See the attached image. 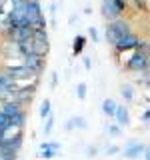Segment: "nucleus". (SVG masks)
Here are the masks:
<instances>
[{"label": "nucleus", "mask_w": 150, "mask_h": 160, "mask_svg": "<svg viewBox=\"0 0 150 160\" xmlns=\"http://www.w3.org/2000/svg\"><path fill=\"white\" fill-rule=\"evenodd\" d=\"M128 32H132L130 22H128V20H124V18H116V20H110V22H106L104 38H106V42L110 44V46H114V44H116L122 36H126Z\"/></svg>", "instance_id": "1"}, {"label": "nucleus", "mask_w": 150, "mask_h": 160, "mask_svg": "<svg viewBox=\"0 0 150 160\" xmlns=\"http://www.w3.org/2000/svg\"><path fill=\"white\" fill-rule=\"evenodd\" d=\"M126 8H128V0H100V14L106 22L122 18Z\"/></svg>", "instance_id": "2"}, {"label": "nucleus", "mask_w": 150, "mask_h": 160, "mask_svg": "<svg viewBox=\"0 0 150 160\" xmlns=\"http://www.w3.org/2000/svg\"><path fill=\"white\" fill-rule=\"evenodd\" d=\"M24 14L30 16L32 24L36 28H46L48 22H46V16L42 12V4L40 0H24Z\"/></svg>", "instance_id": "3"}, {"label": "nucleus", "mask_w": 150, "mask_h": 160, "mask_svg": "<svg viewBox=\"0 0 150 160\" xmlns=\"http://www.w3.org/2000/svg\"><path fill=\"white\" fill-rule=\"evenodd\" d=\"M4 70H6V72H10L14 78L18 80V82H20V86H22V84H26V80H28V82H34V80L38 78L36 74H34V72H32V70H30V68H28L24 62H16V64H4Z\"/></svg>", "instance_id": "4"}, {"label": "nucleus", "mask_w": 150, "mask_h": 160, "mask_svg": "<svg viewBox=\"0 0 150 160\" xmlns=\"http://www.w3.org/2000/svg\"><path fill=\"white\" fill-rule=\"evenodd\" d=\"M150 64V58L146 54H142L140 50H132L130 52V56L126 58V62H124V66H126L128 72H134V74H140L142 70H146Z\"/></svg>", "instance_id": "5"}, {"label": "nucleus", "mask_w": 150, "mask_h": 160, "mask_svg": "<svg viewBox=\"0 0 150 160\" xmlns=\"http://www.w3.org/2000/svg\"><path fill=\"white\" fill-rule=\"evenodd\" d=\"M140 42H142V38H140L138 34L132 30V32H128L126 36L120 38L112 48H114V52H116V54H124V52H132V50H136L140 46Z\"/></svg>", "instance_id": "6"}, {"label": "nucleus", "mask_w": 150, "mask_h": 160, "mask_svg": "<svg viewBox=\"0 0 150 160\" xmlns=\"http://www.w3.org/2000/svg\"><path fill=\"white\" fill-rule=\"evenodd\" d=\"M18 88H20V82L10 72H6V70L2 68V72H0V96L12 98Z\"/></svg>", "instance_id": "7"}, {"label": "nucleus", "mask_w": 150, "mask_h": 160, "mask_svg": "<svg viewBox=\"0 0 150 160\" xmlns=\"http://www.w3.org/2000/svg\"><path fill=\"white\" fill-rule=\"evenodd\" d=\"M144 150H146V144L144 142H138V140H128L122 148V156L126 160H136L140 156H144Z\"/></svg>", "instance_id": "8"}, {"label": "nucleus", "mask_w": 150, "mask_h": 160, "mask_svg": "<svg viewBox=\"0 0 150 160\" xmlns=\"http://www.w3.org/2000/svg\"><path fill=\"white\" fill-rule=\"evenodd\" d=\"M36 86H38V80H34V82H30V86L28 84H22L16 92H14V100H18V102H22L24 106L32 100V96H34V92H36Z\"/></svg>", "instance_id": "9"}, {"label": "nucleus", "mask_w": 150, "mask_h": 160, "mask_svg": "<svg viewBox=\"0 0 150 160\" xmlns=\"http://www.w3.org/2000/svg\"><path fill=\"white\" fill-rule=\"evenodd\" d=\"M22 142H24V132H22V130H14V132L8 134L4 140H0V144H2L4 148L14 150V152H20V148H22Z\"/></svg>", "instance_id": "10"}, {"label": "nucleus", "mask_w": 150, "mask_h": 160, "mask_svg": "<svg viewBox=\"0 0 150 160\" xmlns=\"http://www.w3.org/2000/svg\"><path fill=\"white\" fill-rule=\"evenodd\" d=\"M22 62L26 64V66L32 70L36 76H40V72L44 70V66H46V64H44V58H42V56H38V54H30V56H26V58L22 60Z\"/></svg>", "instance_id": "11"}, {"label": "nucleus", "mask_w": 150, "mask_h": 160, "mask_svg": "<svg viewBox=\"0 0 150 160\" xmlns=\"http://www.w3.org/2000/svg\"><path fill=\"white\" fill-rule=\"evenodd\" d=\"M114 122L120 124L122 128L130 126V110H128V106H124V104H118L116 114H114Z\"/></svg>", "instance_id": "12"}, {"label": "nucleus", "mask_w": 150, "mask_h": 160, "mask_svg": "<svg viewBox=\"0 0 150 160\" xmlns=\"http://www.w3.org/2000/svg\"><path fill=\"white\" fill-rule=\"evenodd\" d=\"M116 108H118V104H116V100H114V98H104L102 104H100V112H102L104 116H108V118H114Z\"/></svg>", "instance_id": "13"}, {"label": "nucleus", "mask_w": 150, "mask_h": 160, "mask_svg": "<svg viewBox=\"0 0 150 160\" xmlns=\"http://www.w3.org/2000/svg\"><path fill=\"white\" fill-rule=\"evenodd\" d=\"M32 48H34V52H36L38 56L46 58L48 48H50V40H36V38H32Z\"/></svg>", "instance_id": "14"}, {"label": "nucleus", "mask_w": 150, "mask_h": 160, "mask_svg": "<svg viewBox=\"0 0 150 160\" xmlns=\"http://www.w3.org/2000/svg\"><path fill=\"white\" fill-rule=\"evenodd\" d=\"M84 46H86V36L84 34H76L72 40V54L74 56H80L84 52Z\"/></svg>", "instance_id": "15"}, {"label": "nucleus", "mask_w": 150, "mask_h": 160, "mask_svg": "<svg viewBox=\"0 0 150 160\" xmlns=\"http://www.w3.org/2000/svg\"><path fill=\"white\" fill-rule=\"evenodd\" d=\"M120 96H122V100H124L126 104L134 102V86H132L130 82L120 84Z\"/></svg>", "instance_id": "16"}, {"label": "nucleus", "mask_w": 150, "mask_h": 160, "mask_svg": "<svg viewBox=\"0 0 150 160\" xmlns=\"http://www.w3.org/2000/svg\"><path fill=\"white\" fill-rule=\"evenodd\" d=\"M38 116L42 120H46L48 116H52V102H50V98H44L42 102H40V108H38Z\"/></svg>", "instance_id": "17"}, {"label": "nucleus", "mask_w": 150, "mask_h": 160, "mask_svg": "<svg viewBox=\"0 0 150 160\" xmlns=\"http://www.w3.org/2000/svg\"><path fill=\"white\" fill-rule=\"evenodd\" d=\"M104 132H106L110 138H120L124 130H122V126H120V124H116V122H110V124H106V126H104Z\"/></svg>", "instance_id": "18"}, {"label": "nucleus", "mask_w": 150, "mask_h": 160, "mask_svg": "<svg viewBox=\"0 0 150 160\" xmlns=\"http://www.w3.org/2000/svg\"><path fill=\"white\" fill-rule=\"evenodd\" d=\"M74 92H76L78 100H86V96H88V84L86 82H78L76 88H74Z\"/></svg>", "instance_id": "19"}, {"label": "nucleus", "mask_w": 150, "mask_h": 160, "mask_svg": "<svg viewBox=\"0 0 150 160\" xmlns=\"http://www.w3.org/2000/svg\"><path fill=\"white\" fill-rule=\"evenodd\" d=\"M72 120H74V128H76V130H86L88 128V118L82 116V114L72 116Z\"/></svg>", "instance_id": "20"}, {"label": "nucleus", "mask_w": 150, "mask_h": 160, "mask_svg": "<svg viewBox=\"0 0 150 160\" xmlns=\"http://www.w3.org/2000/svg\"><path fill=\"white\" fill-rule=\"evenodd\" d=\"M54 122H56V120H54V114L44 120V126H42V134H44V138L52 134V130H54Z\"/></svg>", "instance_id": "21"}, {"label": "nucleus", "mask_w": 150, "mask_h": 160, "mask_svg": "<svg viewBox=\"0 0 150 160\" xmlns=\"http://www.w3.org/2000/svg\"><path fill=\"white\" fill-rule=\"evenodd\" d=\"M40 150H62V144L58 140H44L40 144Z\"/></svg>", "instance_id": "22"}, {"label": "nucleus", "mask_w": 150, "mask_h": 160, "mask_svg": "<svg viewBox=\"0 0 150 160\" xmlns=\"http://www.w3.org/2000/svg\"><path fill=\"white\" fill-rule=\"evenodd\" d=\"M138 84H142V86L150 88V64H148L146 70H142V72L138 74Z\"/></svg>", "instance_id": "23"}, {"label": "nucleus", "mask_w": 150, "mask_h": 160, "mask_svg": "<svg viewBox=\"0 0 150 160\" xmlns=\"http://www.w3.org/2000/svg\"><path fill=\"white\" fill-rule=\"evenodd\" d=\"M58 154H60V150H40L38 156L42 160H52V158H56Z\"/></svg>", "instance_id": "24"}, {"label": "nucleus", "mask_w": 150, "mask_h": 160, "mask_svg": "<svg viewBox=\"0 0 150 160\" xmlns=\"http://www.w3.org/2000/svg\"><path fill=\"white\" fill-rule=\"evenodd\" d=\"M122 152V148L118 146V144H106V146H104V154H106V156H114V154H120Z\"/></svg>", "instance_id": "25"}, {"label": "nucleus", "mask_w": 150, "mask_h": 160, "mask_svg": "<svg viewBox=\"0 0 150 160\" xmlns=\"http://www.w3.org/2000/svg\"><path fill=\"white\" fill-rule=\"evenodd\" d=\"M86 32H88V38L92 40L94 44H98V42H100V34H98V28H96V26H90Z\"/></svg>", "instance_id": "26"}, {"label": "nucleus", "mask_w": 150, "mask_h": 160, "mask_svg": "<svg viewBox=\"0 0 150 160\" xmlns=\"http://www.w3.org/2000/svg\"><path fill=\"white\" fill-rule=\"evenodd\" d=\"M34 38H36V40H48V30L34 26Z\"/></svg>", "instance_id": "27"}, {"label": "nucleus", "mask_w": 150, "mask_h": 160, "mask_svg": "<svg viewBox=\"0 0 150 160\" xmlns=\"http://www.w3.org/2000/svg\"><path fill=\"white\" fill-rule=\"evenodd\" d=\"M58 72L56 70H52V72H50V90H56L58 88Z\"/></svg>", "instance_id": "28"}, {"label": "nucleus", "mask_w": 150, "mask_h": 160, "mask_svg": "<svg viewBox=\"0 0 150 160\" xmlns=\"http://www.w3.org/2000/svg\"><path fill=\"white\" fill-rule=\"evenodd\" d=\"M140 122H142V124H146V126L150 124V108H146L144 112H140Z\"/></svg>", "instance_id": "29"}, {"label": "nucleus", "mask_w": 150, "mask_h": 160, "mask_svg": "<svg viewBox=\"0 0 150 160\" xmlns=\"http://www.w3.org/2000/svg\"><path fill=\"white\" fill-rule=\"evenodd\" d=\"M98 152H100L98 146H86V156H88V158H94Z\"/></svg>", "instance_id": "30"}, {"label": "nucleus", "mask_w": 150, "mask_h": 160, "mask_svg": "<svg viewBox=\"0 0 150 160\" xmlns=\"http://www.w3.org/2000/svg\"><path fill=\"white\" fill-rule=\"evenodd\" d=\"M82 64H84V70H92V58L90 56H82Z\"/></svg>", "instance_id": "31"}, {"label": "nucleus", "mask_w": 150, "mask_h": 160, "mask_svg": "<svg viewBox=\"0 0 150 160\" xmlns=\"http://www.w3.org/2000/svg\"><path fill=\"white\" fill-rule=\"evenodd\" d=\"M64 130H66V132H72V130H74V120H72V116L64 122Z\"/></svg>", "instance_id": "32"}, {"label": "nucleus", "mask_w": 150, "mask_h": 160, "mask_svg": "<svg viewBox=\"0 0 150 160\" xmlns=\"http://www.w3.org/2000/svg\"><path fill=\"white\" fill-rule=\"evenodd\" d=\"M76 22H78V16H76V14H72V16L68 18V24H70V26H74Z\"/></svg>", "instance_id": "33"}, {"label": "nucleus", "mask_w": 150, "mask_h": 160, "mask_svg": "<svg viewBox=\"0 0 150 160\" xmlns=\"http://www.w3.org/2000/svg\"><path fill=\"white\" fill-rule=\"evenodd\" d=\"M56 8H58V4H56V2H52V4H50V14H52V16L56 14Z\"/></svg>", "instance_id": "34"}, {"label": "nucleus", "mask_w": 150, "mask_h": 160, "mask_svg": "<svg viewBox=\"0 0 150 160\" xmlns=\"http://www.w3.org/2000/svg\"><path fill=\"white\" fill-rule=\"evenodd\" d=\"M144 160H150V146H146V150H144Z\"/></svg>", "instance_id": "35"}, {"label": "nucleus", "mask_w": 150, "mask_h": 160, "mask_svg": "<svg viewBox=\"0 0 150 160\" xmlns=\"http://www.w3.org/2000/svg\"><path fill=\"white\" fill-rule=\"evenodd\" d=\"M146 104H150V98H146Z\"/></svg>", "instance_id": "36"}]
</instances>
